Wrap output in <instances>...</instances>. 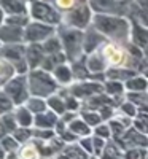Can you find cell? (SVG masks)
Returning a JSON list of instances; mask_svg holds the SVG:
<instances>
[{"instance_id":"5","label":"cell","mask_w":148,"mask_h":159,"mask_svg":"<svg viewBox=\"0 0 148 159\" xmlns=\"http://www.w3.org/2000/svg\"><path fill=\"white\" fill-rule=\"evenodd\" d=\"M25 43H5L0 45V57L8 61L16 70V75H27L29 73V64L25 59Z\"/></svg>"},{"instance_id":"7","label":"cell","mask_w":148,"mask_h":159,"mask_svg":"<svg viewBox=\"0 0 148 159\" xmlns=\"http://www.w3.org/2000/svg\"><path fill=\"white\" fill-rule=\"evenodd\" d=\"M2 89L11 97V100L15 102L16 107L24 105L30 97L29 91V83H27V75H15L11 76L8 81L2 86Z\"/></svg>"},{"instance_id":"36","label":"cell","mask_w":148,"mask_h":159,"mask_svg":"<svg viewBox=\"0 0 148 159\" xmlns=\"http://www.w3.org/2000/svg\"><path fill=\"white\" fill-rule=\"evenodd\" d=\"M81 118L85 119V121H86L89 126H92V127H96V126H99V124L102 123V116H100V113H99V111H91V110H86V111H83V113H81Z\"/></svg>"},{"instance_id":"49","label":"cell","mask_w":148,"mask_h":159,"mask_svg":"<svg viewBox=\"0 0 148 159\" xmlns=\"http://www.w3.org/2000/svg\"><path fill=\"white\" fill-rule=\"evenodd\" d=\"M91 159H97V157H91Z\"/></svg>"},{"instance_id":"20","label":"cell","mask_w":148,"mask_h":159,"mask_svg":"<svg viewBox=\"0 0 148 159\" xmlns=\"http://www.w3.org/2000/svg\"><path fill=\"white\" fill-rule=\"evenodd\" d=\"M13 113H15L16 116V121L21 127H34V118L35 115L25 107V105H19V107H16L15 110H13Z\"/></svg>"},{"instance_id":"41","label":"cell","mask_w":148,"mask_h":159,"mask_svg":"<svg viewBox=\"0 0 148 159\" xmlns=\"http://www.w3.org/2000/svg\"><path fill=\"white\" fill-rule=\"evenodd\" d=\"M92 145H94V153L97 156L102 154V151L105 150V139H100V137H92Z\"/></svg>"},{"instance_id":"18","label":"cell","mask_w":148,"mask_h":159,"mask_svg":"<svg viewBox=\"0 0 148 159\" xmlns=\"http://www.w3.org/2000/svg\"><path fill=\"white\" fill-rule=\"evenodd\" d=\"M51 73H53V76L56 78V81L59 83V86H70L73 83V72H72V65L69 62L58 65Z\"/></svg>"},{"instance_id":"15","label":"cell","mask_w":148,"mask_h":159,"mask_svg":"<svg viewBox=\"0 0 148 159\" xmlns=\"http://www.w3.org/2000/svg\"><path fill=\"white\" fill-rule=\"evenodd\" d=\"M0 8L3 10L5 16H11V15H29L27 0H0Z\"/></svg>"},{"instance_id":"38","label":"cell","mask_w":148,"mask_h":159,"mask_svg":"<svg viewBox=\"0 0 148 159\" xmlns=\"http://www.w3.org/2000/svg\"><path fill=\"white\" fill-rule=\"evenodd\" d=\"M121 111L124 113V116H129V118H136L139 115L137 111V105L136 103H132L131 100H126L121 103Z\"/></svg>"},{"instance_id":"48","label":"cell","mask_w":148,"mask_h":159,"mask_svg":"<svg viewBox=\"0 0 148 159\" xmlns=\"http://www.w3.org/2000/svg\"><path fill=\"white\" fill-rule=\"evenodd\" d=\"M143 56H145V59L148 61V45H146V46L143 48Z\"/></svg>"},{"instance_id":"31","label":"cell","mask_w":148,"mask_h":159,"mask_svg":"<svg viewBox=\"0 0 148 159\" xmlns=\"http://www.w3.org/2000/svg\"><path fill=\"white\" fill-rule=\"evenodd\" d=\"M11 135L15 137L21 145H24V143H27V142H30L34 139V129H30V127H21L19 126Z\"/></svg>"},{"instance_id":"33","label":"cell","mask_w":148,"mask_h":159,"mask_svg":"<svg viewBox=\"0 0 148 159\" xmlns=\"http://www.w3.org/2000/svg\"><path fill=\"white\" fill-rule=\"evenodd\" d=\"M0 145H2V148L7 151V154H8V153H15V151H18L19 147H21V143H19L15 137H13L11 134L5 135L2 140H0Z\"/></svg>"},{"instance_id":"17","label":"cell","mask_w":148,"mask_h":159,"mask_svg":"<svg viewBox=\"0 0 148 159\" xmlns=\"http://www.w3.org/2000/svg\"><path fill=\"white\" fill-rule=\"evenodd\" d=\"M59 115H56L53 110H46L43 113H38L34 118V127L35 129H54L58 121H59Z\"/></svg>"},{"instance_id":"47","label":"cell","mask_w":148,"mask_h":159,"mask_svg":"<svg viewBox=\"0 0 148 159\" xmlns=\"http://www.w3.org/2000/svg\"><path fill=\"white\" fill-rule=\"evenodd\" d=\"M5 156H7V151L2 148V145H0V159H5Z\"/></svg>"},{"instance_id":"45","label":"cell","mask_w":148,"mask_h":159,"mask_svg":"<svg viewBox=\"0 0 148 159\" xmlns=\"http://www.w3.org/2000/svg\"><path fill=\"white\" fill-rule=\"evenodd\" d=\"M5 159H21V156L18 154V151H15V153H8L5 156Z\"/></svg>"},{"instance_id":"8","label":"cell","mask_w":148,"mask_h":159,"mask_svg":"<svg viewBox=\"0 0 148 159\" xmlns=\"http://www.w3.org/2000/svg\"><path fill=\"white\" fill-rule=\"evenodd\" d=\"M88 3L94 13L129 16L134 0H88Z\"/></svg>"},{"instance_id":"35","label":"cell","mask_w":148,"mask_h":159,"mask_svg":"<svg viewBox=\"0 0 148 159\" xmlns=\"http://www.w3.org/2000/svg\"><path fill=\"white\" fill-rule=\"evenodd\" d=\"M30 16L29 15H11L5 18V22L13 24V25H19V27H25L29 22H30Z\"/></svg>"},{"instance_id":"14","label":"cell","mask_w":148,"mask_h":159,"mask_svg":"<svg viewBox=\"0 0 148 159\" xmlns=\"http://www.w3.org/2000/svg\"><path fill=\"white\" fill-rule=\"evenodd\" d=\"M45 57H46V52H45L42 43H29V45H27L25 59H27V64H29V69H30V70L42 67Z\"/></svg>"},{"instance_id":"22","label":"cell","mask_w":148,"mask_h":159,"mask_svg":"<svg viewBox=\"0 0 148 159\" xmlns=\"http://www.w3.org/2000/svg\"><path fill=\"white\" fill-rule=\"evenodd\" d=\"M67 127H69V130H72L75 135H78V137H88L89 134H91V126L85 121V119L81 118H75L73 121H70L69 124H67Z\"/></svg>"},{"instance_id":"2","label":"cell","mask_w":148,"mask_h":159,"mask_svg":"<svg viewBox=\"0 0 148 159\" xmlns=\"http://www.w3.org/2000/svg\"><path fill=\"white\" fill-rule=\"evenodd\" d=\"M58 35L69 62H75L85 54V30L62 24L58 30Z\"/></svg>"},{"instance_id":"37","label":"cell","mask_w":148,"mask_h":159,"mask_svg":"<svg viewBox=\"0 0 148 159\" xmlns=\"http://www.w3.org/2000/svg\"><path fill=\"white\" fill-rule=\"evenodd\" d=\"M134 126H136L137 130H140L142 134L148 135V113L142 111L136 116V121H134Z\"/></svg>"},{"instance_id":"19","label":"cell","mask_w":148,"mask_h":159,"mask_svg":"<svg viewBox=\"0 0 148 159\" xmlns=\"http://www.w3.org/2000/svg\"><path fill=\"white\" fill-rule=\"evenodd\" d=\"M70 65H72V72H73V80H76V81H85V80L91 78V72H89L88 64H86V54H83L75 62H70Z\"/></svg>"},{"instance_id":"16","label":"cell","mask_w":148,"mask_h":159,"mask_svg":"<svg viewBox=\"0 0 148 159\" xmlns=\"http://www.w3.org/2000/svg\"><path fill=\"white\" fill-rule=\"evenodd\" d=\"M132 30H131V43L139 48H145L148 45V25H143L137 21H132Z\"/></svg>"},{"instance_id":"40","label":"cell","mask_w":148,"mask_h":159,"mask_svg":"<svg viewBox=\"0 0 148 159\" xmlns=\"http://www.w3.org/2000/svg\"><path fill=\"white\" fill-rule=\"evenodd\" d=\"M96 135L100 137V139H109V137L112 135L110 126H107V124H99V126H96Z\"/></svg>"},{"instance_id":"27","label":"cell","mask_w":148,"mask_h":159,"mask_svg":"<svg viewBox=\"0 0 148 159\" xmlns=\"http://www.w3.org/2000/svg\"><path fill=\"white\" fill-rule=\"evenodd\" d=\"M104 88H105V94L107 96H121L124 92L126 86L123 81H116V80H107V81L104 83Z\"/></svg>"},{"instance_id":"43","label":"cell","mask_w":148,"mask_h":159,"mask_svg":"<svg viewBox=\"0 0 148 159\" xmlns=\"http://www.w3.org/2000/svg\"><path fill=\"white\" fill-rule=\"evenodd\" d=\"M80 145H81V148L86 151V153H94V145H92V137H83L80 140Z\"/></svg>"},{"instance_id":"1","label":"cell","mask_w":148,"mask_h":159,"mask_svg":"<svg viewBox=\"0 0 148 159\" xmlns=\"http://www.w3.org/2000/svg\"><path fill=\"white\" fill-rule=\"evenodd\" d=\"M91 24L102 35H105L107 40H110V42H115V43H119V45H129L131 43L132 22L126 16L94 13Z\"/></svg>"},{"instance_id":"30","label":"cell","mask_w":148,"mask_h":159,"mask_svg":"<svg viewBox=\"0 0 148 159\" xmlns=\"http://www.w3.org/2000/svg\"><path fill=\"white\" fill-rule=\"evenodd\" d=\"M16 108L15 102L11 100V97L7 94V92L0 88V115H5V113H10Z\"/></svg>"},{"instance_id":"29","label":"cell","mask_w":148,"mask_h":159,"mask_svg":"<svg viewBox=\"0 0 148 159\" xmlns=\"http://www.w3.org/2000/svg\"><path fill=\"white\" fill-rule=\"evenodd\" d=\"M85 2H88V0H54L53 5H54L61 13H69L73 8H76L80 3H85Z\"/></svg>"},{"instance_id":"21","label":"cell","mask_w":148,"mask_h":159,"mask_svg":"<svg viewBox=\"0 0 148 159\" xmlns=\"http://www.w3.org/2000/svg\"><path fill=\"white\" fill-rule=\"evenodd\" d=\"M126 89L129 92H142V91H148V78L145 75H136L131 80L124 83Z\"/></svg>"},{"instance_id":"24","label":"cell","mask_w":148,"mask_h":159,"mask_svg":"<svg viewBox=\"0 0 148 159\" xmlns=\"http://www.w3.org/2000/svg\"><path fill=\"white\" fill-rule=\"evenodd\" d=\"M18 154L21 156V159H40L42 157L35 142H27V143L21 145L18 150Z\"/></svg>"},{"instance_id":"6","label":"cell","mask_w":148,"mask_h":159,"mask_svg":"<svg viewBox=\"0 0 148 159\" xmlns=\"http://www.w3.org/2000/svg\"><path fill=\"white\" fill-rule=\"evenodd\" d=\"M100 52L107 62V65L110 67H131L132 69V64H134V59L131 56L129 49L123 48L119 43H115V42H107L100 46ZM136 70V69H134Z\"/></svg>"},{"instance_id":"26","label":"cell","mask_w":148,"mask_h":159,"mask_svg":"<svg viewBox=\"0 0 148 159\" xmlns=\"http://www.w3.org/2000/svg\"><path fill=\"white\" fill-rule=\"evenodd\" d=\"M42 45H43V49H45L46 54H56V52L64 51V49H62V43H61V38H59L58 32H56V35H53V37H49L48 40H45Z\"/></svg>"},{"instance_id":"13","label":"cell","mask_w":148,"mask_h":159,"mask_svg":"<svg viewBox=\"0 0 148 159\" xmlns=\"http://www.w3.org/2000/svg\"><path fill=\"white\" fill-rule=\"evenodd\" d=\"M109 40H107L105 35H102L94 25L91 24L89 27L86 29L85 32V54H91V52L97 51L104 43H107Z\"/></svg>"},{"instance_id":"44","label":"cell","mask_w":148,"mask_h":159,"mask_svg":"<svg viewBox=\"0 0 148 159\" xmlns=\"http://www.w3.org/2000/svg\"><path fill=\"white\" fill-rule=\"evenodd\" d=\"M5 135H8V132H7V129H5L3 123H2V119H0V140H2Z\"/></svg>"},{"instance_id":"32","label":"cell","mask_w":148,"mask_h":159,"mask_svg":"<svg viewBox=\"0 0 148 159\" xmlns=\"http://www.w3.org/2000/svg\"><path fill=\"white\" fill-rule=\"evenodd\" d=\"M0 119H2V123H3V126H5L8 134H13V132L19 127V124L16 121V116H15V113H13V111L5 113V115H0Z\"/></svg>"},{"instance_id":"39","label":"cell","mask_w":148,"mask_h":159,"mask_svg":"<svg viewBox=\"0 0 148 159\" xmlns=\"http://www.w3.org/2000/svg\"><path fill=\"white\" fill-rule=\"evenodd\" d=\"M102 157L104 159H119V150L115 147L113 143L105 145V150L102 153Z\"/></svg>"},{"instance_id":"4","label":"cell","mask_w":148,"mask_h":159,"mask_svg":"<svg viewBox=\"0 0 148 159\" xmlns=\"http://www.w3.org/2000/svg\"><path fill=\"white\" fill-rule=\"evenodd\" d=\"M27 7H29V16L32 21L38 22H45L49 25H61L62 24V13L53 5L48 3L45 0H27Z\"/></svg>"},{"instance_id":"9","label":"cell","mask_w":148,"mask_h":159,"mask_svg":"<svg viewBox=\"0 0 148 159\" xmlns=\"http://www.w3.org/2000/svg\"><path fill=\"white\" fill-rule=\"evenodd\" d=\"M91 22H92V10L88 2L80 3L72 11L65 13V16L62 19V24L69 25V27L81 29V30H86L91 25Z\"/></svg>"},{"instance_id":"28","label":"cell","mask_w":148,"mask_h":159,"mask_svg":"<svg viewBox=\"0 0 148 159\" xmlns=\"http://www.w3.org/2000/svg\"><path fill=\"white\" fill-rule=\"evenodd\" d=\"M62 154L69 159H88V153L81 148V145H69L64 148Z\"/></svg>"},{"instance_id":"42","label":"cell","mask_w":148,"mask_h":159,"mask_svg":"<svg viewBox=\"0 0 148 159\" xmlns=\"http://www.w3.org/2000/svg\"><path fill=\"white\" fill-rule=\"evenodd\" d=\"M145 156V151L140 150V148H131L127 153H126V159H143Z\"/></svg>"},{"instance_id":"25","label":"cell","mask_w":148,"mask_h":159,"mask_svg":"<svg viewBox=\"0 0 148 159\" xmlns=\"http://www.w3.org/2000/svg\"><path fill=\"white\" fill-rule=\"evenodd\" d=\"M34 115H38V113H43L48 110V102L46 99H42V97H35V96H30L27 99V102L24 103Z\"/></svg>"},{"instance_id":"34","label":"cell","mask_w":148,"mask_h":159,"mask_svg":"<svg viewBox=\"0 0 148 159\" xmlns=\"http://www.w3.org/2000/svg\"><path fill=\"white\" fill-rule=\"evenodd\" d=\"M127 100H131L132 103H136L137 107H145V105L148 103V94L145 91L142 92H129V94L126 96Z\"/></svg>"},{"instance_id":"23","label":"cell","mask_w":148,"mask_h":159,"mask_svg":"<svg viewBox=\"0 0 148 159\" xmlns=\"http://www.w3.org/2000/svg\"><path fill=\"white\" fill-rule=\"evenodd\" d=\"M46 102H48V108L49 110H53L56 115H59V116H62L65 111H67V107H65V99H64V96H61V94H53L51 97H48L46 99Z\"/></svg>"},{"instance_id":"12","label":"cell","mask_w":148,"mask_h":159,"mask_svg":"<svg viewBox=\"0 0 148 159\" xmlns=\"http://www.w3.org/2000/svg\"><path fill=\"white\" fill-rule=\"evenodd\" d=\"M0 43H24V27L3 22L0 25Z\"/></svg>"},{"instance_id":"10","label":"cell","mask_w":148,"mask_h":159,"mask_svg":"<svg viewBox=\"0 0 148 159\" xmlns=\"http://www.w3.org/2000/svg\"><path fill=\"white\" fill-rule=\"evenodd\" d=\"M56 27L49 25L45 22H38V21H30L27 25L24 27V43H43L45 40L49 37L56 35Z\"/></svg>"},{"instance_id":"3","label":"cell","mask_w":148,"mask_h":159,"mask_svg":"<svg viewBox=\"0 0 148 159\" xmlns=\"http://www.w3.org/2000/svg\"><path fill=\"white\" fill-rule=\"evenodd\" d=\"M27 83H29L30 96H35V97L48 99L59 91V83L56 81V78L53 76L51 72H46L43 69L29 70Z\"/></svg>"},{"instance_id":"50","label":"cell","mask_w":148,"mask_h":159,"mask_svg":"<svg viewBox=\"0 0 148 159\" xmlns=\"http://www.w3.org/2000/svg\"><path fill=\"white\" fill-rule=\"evenodd\" d=\"M145 159H148V154H146V157H145Z\"/></svg>"},{"instance_id":"11","label":"cell","mask_w":148,"mask_h":159,"mask_svg":"<svg viewBox=\"0 0 148 159\" xmlns=\"http://www.w3.org/2000/svg\"><path fill=\"white\" fill-rule=\"evenodd\" d=\"M69 92L72 96H75L76 99H89L92 96H97V94H102L105 92V88H104V83H99L96 80H92V81H76V83H72L70 84V89Z\"/></svg>"},{"instance_id":"46","label":"cell","mask_w":148,"mask_h":159,"mask_svg":"<svg viewBox=\"0 0 148 159\" xmlns=\"http://www.w3.org/2000/svg\"><path fill=\"white\" fill-rule=\"evenodd\" d=\"M5 18H7V16H5V13H3V10L0 8V25H2V24L5 22Z\"/></svg>"}]
</instances>
